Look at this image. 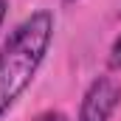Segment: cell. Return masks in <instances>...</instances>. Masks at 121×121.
<instances>
[{
    "instance_id": "cell-1",
    "label": "cell",
    "mask_w": 121,
    "mask_h": 121,
    "mask_svg": "<svg viewBox=\"0 0 121 121\" xmlns=\"http://www.w3.org/2000/svg\"><path fill=\"white\" fill-rule=\"evenodd\" d=\"M54 42V14L39 9L28 14L0 48V118L20 101L34 82Z\"/></svg>"
},
{
    "instance_id": "cell-2",
    "label": "cell",
    "mask_w": 121,
    "mask_h": 121,
    "mask_svg": "<svg viewBox=\"0 0 121 121\" xmlns=\"http://www.w3.org/2000/svg\"><path fill=\"white\" fill-rule=\"evenodd\" d=\"M121 104V82L113 76H96L79 104V121H110Z\"/></svg>"
},
{
    "instance_id": "cell-3",
    "label": "cell",
    "mask_w": 121,
    "mask_h": 121,
    "mask_svg": "<svg viewBox=\"0 0 121 121\" xmlns=\"http://www.w3.org/2000/svg\"><path fill=\"white\" fill-rule=\"evenodd\" d=\"M110 68L121 70V34L116 37V42H113V48H110Z\"/></svg>"
},
{
    "instance_id": "cell-4",
    "label": "cell",
    "mask_w": 121,
    "mask_h": 121,
    "mask_svg": "<svg viewBox=\"0 0 121 121\" xmlns=\"http://www.w3.org/2000/svg\"><path fill=\"white\" fill-rule=\"evenodd\" d=\"M34 121H70L65 113H59V110H45V113H39Z\"/></svg>"
},
{
    "instance_id": "cell-5",
    "label": "cell",
    "mask_w": 121,
    "mask_h": 121,
    "mask_svg": "<svg viewBox=\"0 0 121 121\" xmlns=\"http://www.w3.org/2000/svg\"><path fill=\"white\" fill-rule=\"evenodd\" d=\"M6 14H9V3L0 0V28H3V23H6Z\"/></svg>"
},
{
    "instance_id": "cell-6",
    "label": "cell",
    "mask_w": 121,
    "mask_h": 121,
    "mask_svg": "<svg viewBox=\"0 0 121 121\" xmlns=\"http://www.w3.org/2000/svg\"><path fill=\"white\" fill-rule=\"evenodd\" d=\"M65 3H73V0H65Z\"/></svg>"
}]
</instances>
